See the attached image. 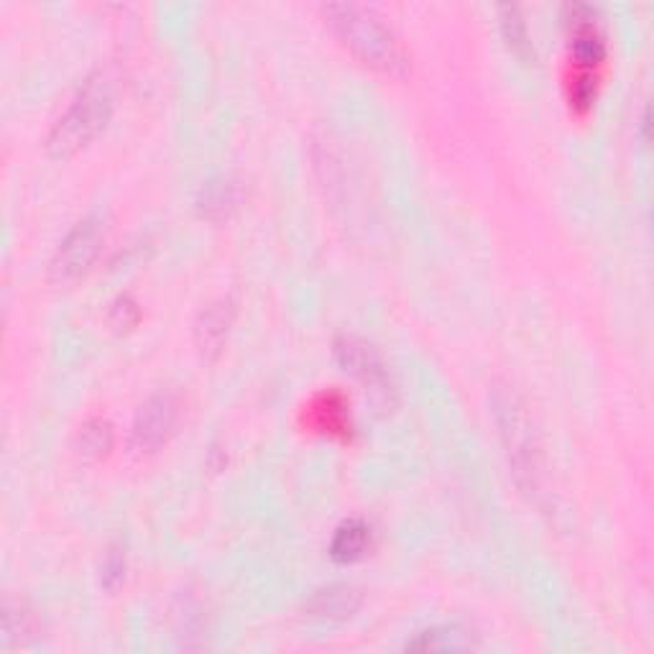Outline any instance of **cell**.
Returning a JSON list of instances; mask_svg holds the SVG:
<instances>
[{"mask_svg":"<svg viewBox=\"0 0 654 654\" xmlns=\"http://www.w3.org/2000/svg\"><path fill=\"white\" fill-rule=\"evenodd\" d=\"M328 23L338 39L363 62L389 74L406 72V54L399 39L371 8L355 3H333L325 8Z\"/></svg>","mask_w":654,"mask_h":654,"instance_id":"6da1fadb","label":"cell"},{"mask_svg":"<svg viewBox=\"0 0 654 654\" xmlns=\"http://www.w3.org/2000/svg\"><path fill=\"white\" fill-rule=\"evenodd\" d=\"M113 115V92L103 74H92L82 82L78 95L67 105L47 139V151L54 159H70L105 131Z\"/></svg>","mask_w":654,"mask_h":654,"instance_id":"7a4b0ae2","label":"cell"},{"mask_svg":"<svg viewBox=\"0 0 654 654\" xmlns=\"http://www.w3.org/2000/svg\"><path fill=\"white\" fill-rule=\"evenodd\" d=\"M491 406H494V420L499 424V435L504 440L509 463L514 465L516 479L524 489H540V447L537 437H534L532 422L526 417L524 404L520 396L509 389H494L491 396Z\"/></svg>","mask_w":654,"mask_h":654,"instance_id":"3957f363","label":"cell"},{"mask_svg":"<svg viewBox=\"0 0 654 654\" xmlns=\"http://www.w3.org/2000/svg\"><path fill=\"white\" fill-rule=\"evenodd\" d=\"M100 243H103V231H100L98 220H80V223L64 235V241L59 243L52 261H49V282L57 286L78 282L80 276L88 274L92 261H95Z\"/></svg>","mask_w":654,"mask_h":654,"instance_id":"277c9868","label":"cell"},{"mask_svg":"<svg viewBox=\"0 0 654 654\" xmlns=\"http://www.w3.org/2000/svg\"><path fill=\"white\" fill-rule=\"evenodd\" d=\"M335 355H338V363H341L348 373H353V376L366 386V392L371 394L373 402L392 404L394 399L392 376H389L386 366L381 363V359L371 345L359 341V338H343V341H338L335 345Z\"/></svg>","mask_w":654,"mask_h":654,"instance_id":"5b68a950","label":"cell"},{"mask_svg":"<svg viewBox=\"0 0 654 654\" xmlns=\"http://www.w3.org/2000/svg\"><path fill=\"white\" fill-rule=\"evenodd\" d=\"M177 417H180V410H177L172 394L151 396L149 402L141 406L139 414H135L131 432L133 447L139 450V453H154V450H159L169 437H172Z\"/></svg>","mask_w":654,"mask_h":654,"instance_id":"8992f818","label":"cell"},{"mask_svg":"<svg viewBox=\"0 0 654 654\" xmlns=\"http://www.w3.org/2000/svg\"><path fill=\"white\" fill-rule=\"evenodd\" d=\"M361 608V591L348 583L325 585V588L314 591L308 606V616L318 624H343L353 618Z\"/></svg>","mask_w":654,"mask_h":654,"instance_id":"52a82bcc","label":"cell"},{"mask_svg":"<svg viewBox=\"0 0 654 654\" xmlns=\"http://www.w3.org/2000/svg\"><path fill=\"white\" fill-rule=\"evenodd\" d=\"M571 11V47L577 62L596 64L606 57V39L596 23V13L588 6H573Z\"/></svg>","mask_w":654,"mask_h":654,"instance_id":"ba28073f","label":"cell"},{"mask_svg":"<svg viewBox=\"0 0 654 654\" xmlns=\"http://www.w3.org/2000/svg\"><path fill=\"white\" fill-rule=\"evenodd\" d=\"M499 31H501V39L506 41L509 52H512L524 64H534L537 54H534L530 29H526V21H524L520 8L499 6Z\"/></svg>","mask_w":654,"mask_h":654,"instance_id":"9c48e42d","label":"cell"},{"mask_svg":"<svg viewBox=\"0 0 654 654\" xmlns=\"http://www.w3.org/2000/svg\"><path fill=\"white\" fill-rule=\"evenodd\" d=\"M371 545V530L366 522L361 520H348L338 526L333 534V542H330V557L335 563H355L366 555Z\"/></svg>","mask_w":654,"mask_h":654,"instance_id":"30bf717a","label":"cell"},{"mask_svg":"<svg viewBox=\"0 0 654 654\" xmlns=\"http://www.w3.org/2000/svg\"><path fill=\"white\" fill-rule=\"evenodd\" d=\"M228 325H231V308H228L225 302H218L208 308L198 328L202 351H220V345H223L228 335Z\"/></svg>","mask_w":654,"mask_h":654,"instance_id":"8fae6325","label":"cell"},{"mask_svg":"<svg viewBox=\"0 0 654 654\" xmlns=\"http://www.w3.org/2000/svg\"><path fill=\"white\" fill-rule=\"evenodd\" d=\"M471 640H465L463 632H457L453 626L445 628H427L414 636L412 642H406V650H417V652H447V650H469Z\"/></svg>","mask_w":654,"mask_h":654,"instance_id":"7c38bea8","label":"cell"},{"mask_svg":"<svg viewBox=\"0 0 654 654\" xmlns=\"http://www.w3.org/2000/svg\"><path fill=\"white\" fill-rule=\"evenodd\" d=\"M233 205H235V187L231 182L220 180V182H210L202 187L200 208L208 218L212 220L225 218L228 212L233 210Z\"/></svg>","mask_w":654,"mask_h":654,"instance_id":"4fadbf2b","label":"cell"},{"mask_svg":"<svg viewBox=\"0 0 654 654\" xmlns=\"http://www.w3.org/2000/svg\"><path fill=\"white\" fill-rule=\"evenodd\" d=\"M110 443H113V432H110L105 422H92L82 430V453L84 455L100 457L103 453H108Z\"/></svg>","mask_w":654,"mask_h":654,"instance_id":"5bb4252c","label":"cell"},{"mask_svg":"<svg viewBox=\"0 0 654 654\" xmlns=\"http://www.w3.org/2000/svg\"><path fill=\"white\" fill-rule=\"evenodd\" d=\"M125 575V555L121 550H110L105 560H103V567H100V581L108 591L118 588V583L123 581Z\"/></svg>","mask_w":654,"mask_h":654,"instance_id":"9a60e30c","label":"cell"},{"mask_svg":"<svg viewBox=\"0 0 654 654\" xmlns=\"http://www.w3.org/2000/svg\"><path fill=\"white\" fill-rule=\"evenodd\" d=\"M135 320H139V310H135V304L129 300V296H118V300L113 302V310H110V322L123 330V328H131Z\"/></svg>","mask_w":654,"mask_h":654,"instance_id":"2e32d148","label":"cell"}]
</instances>
